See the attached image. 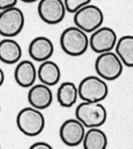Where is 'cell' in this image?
Instances as JSON below:
<instances>
[{"instance_id":"obj_1","label":"cell","mask_w":133,"mask_h":149,"mask_svg":"<svg viewBox=\"0 0 133 149\" xmlns=\"http://www.w3.org/2000/svg\"><path fill=\"white\" fill-rule=\"evenodd\" d=\"M60 45L63 52L69 56H80L90 46V38L86 32L76 26L69 27L61 34Z\"/></svg>"},{"instance_id":"obj_2","label":"cell","mask_w":133,"mask_h":149,"mask_svg":"<svg viewBox=\"0 0 133 149\" xmlns=\"http://www.w3.org/2000/svg\"><path fill=\"white\" fill-rule=\"evenodd\" d=\"M18 129L24 134L35 137L41 134L45 126V119L37 109L26 107L22 109L17 116Z\"/></svg>"},{"instance_id":"obj_3","label":"cell","mask_w":133,"mask_h":149,"mask_svg":"<svg viewBox=\"0 0 133 149\" xmlns=\"http://www.w3.org/2000/svg\"><path fill=\"white\" fill-rule=\"evenodd\" d=\"M76 117L85 127H100L106 122L107 113L105 107L100 102L83 101L76 109Z\"/></svg>"},{"instance_id":"obj_4","label":"cell","mask_w":133,"mask_h":149,"mask_svg":"<svg viewBox=\"0 0 133 149\" xmlns=\"http://www.w3.org/2000/svg\"><path fill=\"white\" fill-rule=\"evenodd\" d=\"M79 97L84 102H100L108 95V85L100 77L88 76L78 86Z\"/></svg>"},{"instance_id":"obj_5","label":"cell","mask_w":133,"mask_h":149,"mask_svg":"<svg viewBox=\"0 0 133 149\" xmlns=\"http://www.w3.org/2000/svg\"><path fill=\"white\" fill-rule=\"evenodd\" d=\"M123 63L116 52H107L100 53L95 61V70L104 81L116 80L122 73Z\"/></svg>"},{"instance_id":"obj_6","label":"cell","mask_w":133,"mask_h":149,"mask_svg":"<svg viewBox=\"0 0 133 149\" xmlns=\"http://www.w3.org/2000/svg\"><path fill=\"white\" fill-rule=\"evenodd\" d=\"M25 24L24 13L16 6L0 11V35L13 38L22 31Z\"/></svg>"},{"instance_id":"obj_7","label":"cell","mask_w":133,"mask_h":149,"mask_svg":"<svg viewBox=\"0 0 133 149\" xmlns=\"http://www.w3.org/2000/svg\"><path fill=\"white\" fill-rule=\"evenodd\" d=\"M104 18V13L98 6L88 4L74 13L73 21L86 33H93L101 27Z\"/></svg>"},{"instance_id":"obj_8","label":"cell","mask_w":133,"mask_h":149,"mask_svg":"<svg viewBox=\"0 0 133 149\" xmlns=\"http://www.w3.org/2000/svg\"><path fill=\"white\" fill-rule=\"evenodd\" d=\"M66 11L62 0H40L37 6L39 17L48 24H58L62 22Z\"/></svg>"},{"instance_id":"obj_9","label":"cell","mask_w":133,"mask_h":149,"mask_svg":"<svg viewBox=\"0 0 133 149\" xmlns=\"http://www.w3.org/2000/svg\"><path fill=\"white\" fill-rule=\"evenodd\" d=\"M116 32L108 27H100L93 32L90 38V47L96 53L111 52L118 42Z\"/></svg>"},{"instance_id":"obj_10","label":"cell","mask_w":133,"mask_h":149,"mask_svg":"<svg viewBox=\"0 0 133 149\" xmlns=\"http://www.w3.org/2000/svg\"><path fill=\"white\" fill-rule=\"evenodd\" d=\"M85 134V126L77 119L65 120L59 130L62 141L69 147H76L82 144Z\"/></svg>"},{"instance_id":"obj_11","label":"cell","mask_w":133,"mask_h":149,"mask_svg":"<svg viewBox=\"0 0 133 149\" xmlns=\"http://www.w3.org/2000/svg\"><path fill=\"white\" fill-rule=\"evenodd\" d=\"M27 99L32 107L39 110L45 109L51 105L53 94L49 86L41 83L30 87Z\"/></svg>"},{"instance_id":"obj_12","label":"cell","mask_w":133,"mask_h":149,"mask_svg":"<svg viewBox=\"0 0 133 149\" xmlns=\"http://www.w3.org/2000/svg\"><path fill=\"white\" fill-rule=\"evenodd\" d=\"M30 58L34 61L42 63L48 60L54 53V45L48 38L37 37L32 40L28 47Z\"/></svg>"},{"instance_id":"obj_13","label":"cell","mask_w":133,"mask_h":149,"mask_svg":"<svg viewBox=\"0 0 133 149\" xmlns=\"http://www.w3.org/2000/svg\"><path fill=\"white\" fill-rule=\"evenodd\" d=\"M37 77V70L30 60H23L17 64L14 71V78L22 88H30Z\"/></svg>"},{"instance_id":"obj_14","label":"cell","mask_w":133,"mask_h":149,"mask_svg":"<svg viewBox=\"0 0 133 149\" xmlns=\"http://www.w3.org/2000/svg\"><path fill=\"white\" fill-rule=\"evenodd\" d=\"M22 56V49L12 38H6L0 42V61L6 64H15Z\"/></svg>"},{"instance_id":"obj_15","label":"cell","mask_w":133,"mask_h":149,"mask_svg":"<svg viewBox=\"0 0 133 149\" xmlns=\"http://www.w3.org/2000/svg\"><path fill=\"white\" fill-rule=\"evenodd\" d=\"M37 77L44 84L49 87L55 85L60 81V68L56 63L49 59L42 62L37 69Z\"/></svg>"},{"instance_id":"obj_16","label":"cell","mask_w":133,"mask_h":149,"mask_svg":"<svg viewBox=\"0 0 133 149\" xmlns=\"http://www.w3.org/2000/svg\"><path fill=\"white\" fill-rule=\"evenodd\" d=\"M78 97V87L70 81L62 84L57 91V100L62 107L70 108L73 106L76 102Z\"/></svg>"},{"instance_id":"obj_17","label":"cell","mask_w":133,"mask_h":149,"mask_svg":"<svg viewBox=\"0 0 133 149\" xmlns=\"http://www.w3.org/2000/svg\"><path fill=\"white\" fill-rule=\"evenodd\" d=\"M106 134L98 127H93L85 134L82 145L85 149H105L107 146Z\"/></svg>"},{"instance_id":"obj_18","label":"cell","mask_w":133,"mask_h":149,"mask_svg":"<svg viewBox=\"0 0 133 149\" xmlns=\"http://www.w3.org/2000/svg\"><path fill=\"white\" fill-rule=\"evenodd\" d=\"M115 51L125 66L133 67V35H125L119 38Z\"/></svg>"},{"instance_id":"obj_19","label":"cell","mask_w":133,"mask_h":149,"mask_svg":"<svg viewBox=\"0 0 133 149\" xmlns=\"http://www.w3.org/2000/svg\"><path fill=\"white\" fill-rule=\"evenodd\" d=\"M91 0H65V8L69 13H75L77 10L90 4Z\"/></svg>"},{"instance_id":"obj_20","label":"cell","mask_w":133,"mask_h":149,"mask_svg":"<svg viewBox=\"0 0 133 149\" xmlns=\"http://www.w3.org/2000/svg\"><path fill=\"white\" fill-rule=\"evenodd\" d=\"M18 0H0V11L17 5Z\"/></svg>"},{"instance_id":"obj_21","label":"cell","mask_w":133,"mask_h":149,"mask_svg":"<svg viewBox=\"0 0 133 149\" xmlns=\"http://www.w3.org/2000/svg\"><path fill=\"white\" fill-rule=\"evenodd\" d=\"M30 148L31 149H51L52 147L51 146V144H49L48 143L44 141H37L35 142L32 144L31 146L30 147Z\"/></svg>"},{"instance_id":"obj_22","label":"cell","mask_w":133,"mask_h":149,"mask_svg":"<svg viewBox=\"0 0 133 149\" xmlns=\"http://www.w3.org/2000/svg\"><path fill=\"white\" fill-rule=\"evenodd\" d=\"M5 81V73L2 69L0 68V87L3 85Z\"/></svg>"},{"instance_id":"obj_23","label":"cell","mask_w":133,"mask_h":149,"mask_svg":"<svg viewBox=\"0 0 133 149\" xmlns=\"http://www.w3.org/2000/svg\"><path fill=\"white\" fill-rule=\"evenodd\" d=\"M22 2H24V3H34V2H36L37 0H20Z\"/></svg>"},{"instance_id":"obj_24","label":"cell","mask_w":133,"mask_h":149,"mask_svg":"<svg viewBox=\"0 0 133 149\" xmlns=\"http://www.w3.org/2000/svg\"><path fill=\"white\" fill-rule=\"evenodd\" d=\"M0 113H1V106H0Z\"/></svg>"},{"instance_id":"obj_25","label":"cell","mask_w":133,"mask_h":149,"mask_svg":"<svg viewBox=\"0 0 133 149\" xmlns=\"http://www.w3.org/2000/svg\"><path fill=\"white\" fill-rule=\"evenodd\" d=\"M0 148H1V145H0Z\"/></svg>"}]
</instances>
